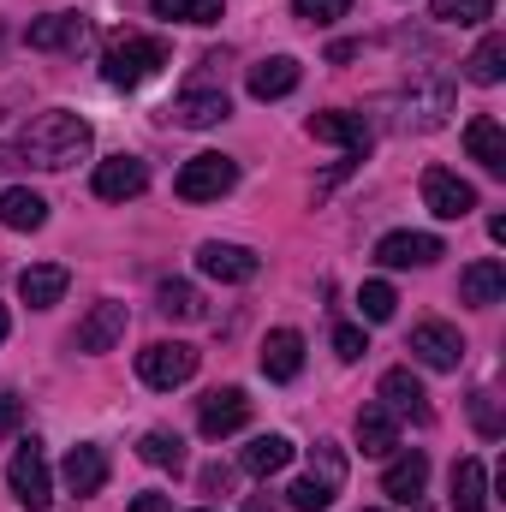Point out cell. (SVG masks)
I'll return each mask as SVG.
<instances>
[{"label": "cell", "mask_w": 506, "mask_h": 512, "mask_svg": "<svg viewBox=\"0 0 506 512\" xmlns=\"http://www.w3.org/2000/svg\"><path fill=\"white\" fill-rule=\"evenodd\" d=\"M453 512H489V471H483V459H459L453 465Z\"/></svg>", "instance_id": "26"}, {"label": "cell", "mask_w": 506, "mask_h": 512, "mask_svg": "<svg viewBox=\"0 0 506 512\" xmlns=\"http://www.w3.org/2000/svg\"><path fill=\"white\" fill-rule=\"evenodd\" d=\"M143 191H149V161L114 155V161L96 167V197L102 203H126V197H143Z\"/></svg>", "instance_id": "9"}, {"label": "cell", "mask_w": 506, "mask_h": 512, "mask_svg": "<svg viewBox=\"0 0 506 512\" xmlns=\"http://www.w3.org/2000/svg\"><path fill=\"white\" fill-rule=\"evenodd\" d=\"M423 203H429V215H441V221H465V215L477 209V185H465V179L447 173V167H429V173H423Z\"/></svg>", "instance_id": "6"}, {"label": "cell", "mask_w": 506, "mask_h": 512, "mask_svg": "<svg viewBox=\"0 0 506 512\" xmlns=\"http://www.w3.org/2000/svg\"><path fill=\"white\" fill-rule=\"evenodd\" d=\"M381 405H387L393 417H411V423H429V417H435L429 393H423V382H417L411 370H387V376H381Z\"/></svg>", "instance_id": "11"}, {"label": "cell", "mask_w": 506, "mask_h": 512, "mask_svg": "<svg viewBox=\"0 0 506 512\" xmlns=\"http://www.w3.org/2000/svg\"><path fill=\"white\" fill-rule=\"evenodd\" d=\"M465 78H471V84H501L506 78V36L501 30L477 42V54L465 60Z\"/></svg>", "instance_id": "29"}, {"label": "cell", "mask_w": 506, "mask_h": 512, "mask_svg": "<svg viewBox=\"0 0 506 512\" xmlns=\"http://www.w3.org/2000/svg\"><path fill=\"white\" fill-rule=\"evenodd\" d=\"M60 483L84 501V495H102V483H108V453L96 447V441H78L72 453H66V465H60Z\"/></svg>", "instance_id": "10"}, {"label": "cell", "mask_w": 506, "mask_h": 512, "mask_svg": "<svg viewBox=\"0 0 506 512\" xmlns=\"http://www.w3.org/2000/svg\"><path fill=\"white\" fill-rule=\"evenodd\" d=\"M286 501H292L298 512H328V507H334V489H328V483H316V477H298V483L286 489Z\"/></svg>", "instance_id": "35"}, {"label": "cell", "mask_w": 506, "mask_h": 512, "mask_svg": "<svg viewBox=\"0 0 506 512\" xmlns=\"http://www.w3.org/2000/svg\"><path fill=\"white\" fill-rule=\"evenodd\" d=\"M155 18H173V24H221V0H149Z\"/></svg>", "instance_id": "32"}, {"label": "cell", "mask_w": 506, "mask_h": 512, "mask_svg": "<svg viewBox=\"0 0 506 512\" xmlns=\"http://www.w3.org/2000/svg\"><path fill=\"white\" fill-rule=\"evenodd\" d=\"M6 483H12V495H18L24 512H48V501H54V477H48V453H42L36 435L18 441V453H12V465H6Z\"/></svg>", "instance_id": "4"}, {"label": "cell", "mask_w": 506, "mask_h": 512, "mask_svg": "<svg viewBox=\"0 0 506 512\" xmlns=\"http://www.w3.org/2000/svg\"><path fill=\"white\" fill-rule=\"evenodd\" d=\"M423 489H429V459L411 447V453H399V459L387 465V477H381V495H393L399 507H411Z\"/></svg>", "instance_id": "17"}, {"label": "cell", "mask_w": 506, "mask_h": 512, "mask_svg": "<svg viewBox=\"0 0 506 512\" xmlns=\"http://www.w3.org/2000/svg\"><path fill=\"white\" fill-rule=\"evenodd\" d=\"M137 453H143V465H155V471H179V465H185V441L167 435V429H149V435L137 441Z\"/></svg>", "instance_id": "31"}, {"label": "cell", "mask_w": 506, "mask_h": 512, "mask_svg": "<svg viewBox=\"0 0 506 512\" xmlns=\"http://www.w3.org/2000/svg\"><path fill=\"white\" fill-rule=\"evenodd\" d=\"M251 423V393L245 387H215L209 399H203V411H197V429L209 435V441H221V435H233V429H245Z\"/></svg>", "instance_id": "8"}, {"label": "cell", "mask_w": 506, "mask_h": 512, "mask_svg": "<svg viewBox=\"0 0 506 512\" xmlns=\"http://www.w3.org/2000/svg\"><path fill=\"white\" fill-rule=\"evenodd\" d=\"M233 114V102H227V90H185L179 102H173V120L179 126H191V131H203V126H221Z\"/></svg>", "instance_id": "21"}, {"label": "cell", "mask_w": 506, "mask_h": 512, "mask_svg": "<svg viewBox=\"0 0 506 512\" xmlns=\"http://www.w3.org/2000/svg\"><path fill=\"white\" fill-rule=\"evenodd\" d=\"M161 66H167V42H161V36H114L108 54H102V78H108L114 90L149 84Z\"/></svg>", "instance_id": "2"}, {"label": "cell", "mask_w": 506, "mask_h": 512, "mask_svg": "<svg viewBox=\"0 0 506 512\" xmlns=\"http://www.w3.org/2000/svg\"><path fill=\"white\" fill-rule=\"evenodd\" d=\"M155 304H161V316H173V322H197V316H203V298H197L191 280H161V286H155Z\"/></svg>", "instance_id": "30"}, {"label": "cell", "mask_w": 506, "mask_h": 512, "mask_svg": "<svg viewBox=\"0 0 506 512\" xmlns=\"http://www.w3.org/2000/svg\"><path fill=\"white\" fill-rule=\"evenodd\" d=\"M334 352H340V364H358L370 346H364V328H334Z\"/></svg>", "instance_id": "39"}, {"label": "cell", "mask_w": 506, "mask_h": 512, "mask_svg": "<svg viewBox=\"0 0 506 512\" xmlns=\"http://www.w3.org/2000/svg\"><path fill=\"white\" fill-rule=\"evenodd\" d=\"M233 185H239V161H233V155H215V149L191 155V161L179 167V179H173V191H179L185 203H215V197H227Z\"/></svg>", "instance_id": "3"}, {"label": "cell", "mask_w": 506, "mask_h": 512, "mask_svg": "<svg viewBox=\"0 0 506 512\" xmlns=\"http://www.w3.org/2000/svg\"><path fill=\"white\" fill-rule=\"evenodd\" d=\"M120 334H126V304L102 298V304L78 322V352H114V346H120Z\"/></svg>", "instance_id": "12"}, {"label": "cell", "mask_w": 506, "mask_h": 512, "mask_svg": "<svg viewBox=\"0 0 506 512\" xmlns=\"http://www.w3.org/2000/svg\"><path fill=\"white\" fill-rule=\"evenodd\" d=\"M447 114H453V90L435 78L423 96H417V90L405 96V114H399V126H405V131H435L441 120H447Z\"/></svg>", "instance_id": "20"}, {"label": "cell", "mask_w": 506, "mask_h": 512, "mask_svg": "<svg viewBox=\"0 0 506 512\" xmlns=\"http://www.w3.org/2000/svg\"><path fill=\"white\" fill-rule=\"evenodd\" d=\"M197 268L209 274V280H256V251H245V245H221V239H209L203 251H197Z\"/></svg>", "instance_id": "15"}, {"label": "cell", "mask_w": 506, "mask_h": 512, "mask_svg": "<svg viewBox=\"0 0 506 512\" xmlns=\"http://www.w3.org/2000/svg\"><path fill=\"white\" fill-rule=\"evenodd\" d=\"M18 417H24V399L0 393V435H12V429H18Z\"/></svg>", "instance_id": "41"}, {"label": "cell", "mask_w": 506, "mask_h": 512, "mask_svg": "<svg viewBox=\"0 0 506 512\" xmlns=\"http://www.w3.org/2000/svg\"><path fill=\"white\" fill-rule=\"evenodd\" d=\"M471 417H477V429H483L489 441L501 435V411H495V393H489V387H477V393H471Z\"/></svg>", "instance_id": "38"}, {"label": "cell", "mask_w": 506, "mask_h": 512, "mask_svg": "<svg viewBox=\"0 0 506 512\" xmlns=\"http://www.w3.org/2000/svg\"><path fill=\"white\" fill-rule=\"evenodd\" d=\"M459 298H465V304H483V310H489V304H501V298H506V262H501V256L471 262V268L459 274Z\"/></svg>", "instance_id": "18"}, {"label": "cell", "mask_w": 506, "mask_h": 512, "mask_svg": "<svg viewBox=\"0 0 506 512\" xmlns=\"http://www.w3.org/2000/svg\"><path fill=\"white\" fill-rule=\"evenodd\" d=\"M131 512H167V495H137V507Z\"/></svg>", "instance_id": "42"}, {"label": "cell", "mask_w": 506, "mask_h": 512, "mask_svg": "<svg viewBox=\"0 0 506 512\" xmlns=\"http://www.w3.org/2000/svg\"><path fill=\"white\" fill-rule=\"evenodd\" d=\"M370 512H381V507H370Z\"/></svg>", "instance_id": "45"}, {"label": "cell", "mask_w": 506, "mask_h": 512, "mask_svg": "<svg viewBox=\"0 0 506 512\" xmlns=\"http://www.w3.org/2000/svg\"><path fill=\"white\" fill-rule=\"evenodd\" d=\"M18 155H24L30 167L60 173V167H72V161L90 155V120H78V114H66V108L36 114V120L24 126V137H18Z\"/></svg>", "instance_id": "1"}, {"label": "cell", "mask_w": 506, "mask_h": 512, "mask_svg": "<svg viewBox=\"0 0 506 512\" xmlns=\"http://www.w3.org/2000/svg\"><path fill=\"white\" fill-rule=\"evenodd\" d=\"M292 465V441L286 435H256L251 447H245V471L251 477H274V471H286Z\"/></svg>", "instance_id": "28"}, {"label": "cell", "mask_w": 506, "mask_h": 512, "mask_svg": "<svg viewBox=\"0 0 506 512\" xmlns=\"http://www.w3.org/2000/svg\"><path fill=\"white\" fill-rule=\"evenodd\" d=\"M292 12H298V18H310V24H334V18H346V12H352V0H292Z\"/></svg>", "instance_id": "37"}, {"label": "cell", "mask_w": 506, "mask_h": 512, "mask_svg": "<svg viewBox=\"0 0 506 512\" xmlns=\"http://www.w3.org/2000/svg\"><path fill=\"white\" fill-rule=\"evenodd\" d=\"M411 358L429 364V370H459V364H465V340H459V328H447V322H417V328H411Z\"/></svg>", "instance_id": "7"}, {"label": "cell", "mask_w": 506, "mask_h": 512, "mask_svg": "<svg viewBox=\"0 0 506 512\" xmlns=\"http://www.w3.org/2000/svg\"><path fill=\"white\" fill-rule=\"evenodd\" d=\"M441 256V239L435 233H387L376 245V262L381 268H423Z\"/></svg>", "instance_id": "14"}, {"label": "cell", "mask_w": 506, "mask_h": 512, "mask_svg": "<svg viewBox=\"0 0 506 512\" xmlns=\"http://www.w3.org/2000/svg\"><path fill=\"white\" fill-rule=\"evenodd\" d=\"M495 18V0H435V24H483Z\"/></svg>", "instance_id": "33"}, {"label": "cell", "mask_w": 506, "mask_h": 512, "mask_svg": "<svg viewBox=\"0 0 506 512\" xmlns=\"http://www.w3.org/2000/svg\"><path fill=\"white\" fill-rule=\"evenodd\" d=\"M42 221H48V203H42L36 191H24V185L0 191V227H12V233H36Z\"/></svg>", "instance_id": "25"}, {"label": "cell", "mask_w": 506, "mask_h": 512, "mask_svg": "<svg viewBox=\"0 0 506 512\" xmlns=\"http://www.w3.org/2000/svg\"><path fill=\"white\" fill-rule=\"evenodd\" d=\"M393 286L387 280H364V292H358V310H364V322H387L393 316Z\"/></svg>", "instance_id": "36"}, {"label": "cell", "mask_w": 506, "mask_h": 512, "mask_svg": "<svg viewBox=\"0 0 506 512\" xmlns=\"http://www.w3.org/2000/svg\"><path fill=\"white\" fill-rule=\"evenodd\" d=\"M358 447H364L370 459H387V453L399 447V417H393V411H387L381 399L358 411Z\"/></svg>", "instance_id": "22"}, {"label": "cell", "mask_w": 506, "mask_h": 512, "mask_svg": "<svg viewBox=\"0 0 506 512\" xmlns=\"http://www.w3.org/2000/svg\"><path fill=\"white\" fill-rule=\"evenodd\" d=\"M84 42H90V18H78V12H54V18H36L30 24V48H48V54L54 48H72L78 54Z\"/></svg>", "instance_id": "16"}, {"label": "cell", "mask_w": 506, "mask_h": 512, "mask_svg": "<svg viewBox=\"0 0 506 512\" xmlns=\"http://www.w3.org/2000/svg\"><path fill=\"white\" fill-rule=\"evenodd\" d=\"M6 334H12V316H6V310H0V340H6Z\"/></svg>", "instance_id": "44"}, {"label": "cell", "mask_w": 506, "mask_h": 512, "mask_svg": "<svg viewBox=\"0 0 506 512\" xmlns=\"http://www.w3.org/2000/svg\"><path fill=\"white\" fill-rule=\"evenodd\" d=\"M245 84H251V96H256V102H280V96H292V90H298V60H292V54L256 60Z\"/></svg>", "instance_id": "19"}, {"label": "cell", "mask_w": 506, "mask_h": 512, "mask_svg": "<svg viewBox=\"0 0 506 512\" xmlns=\"http://www.w3.org/2000/svg\"><path fill=\"white\" fill-rule=\"evenodd\" d=\"M66 280H72V274H66L60 262H36V268H24V274H18V292H24V304H30V310H48V304H60V298H66Z\"/></svg>", "instance_id": "23"}, {"label": "cell", "mask_w": 506, "mask_h": 512, "mask_svg": "<svg viewBox=\"0 0 506 512\" xmlns=\"http://www.w3.org/2000/svg\"><path fill=\"white\" fill-rule=\"evenodd\" d=\"M197 346H185V340H155V346H143L137 352V376L149 387H161V393H173V387H185L197 376Z\"/></svg>", "instance_id": "5"}, {"label": "cell", "mask_w": 506, "mask_h": 512, "mask_svg": "<svg viewBox=\"0 0 506 512\" xmlns=\"http://www.w3.org/2000/svg\"><path fill=\"white\" fill-rule=\"evenodd\" d=\"M465 149H471V161H483L489 173H506V131H501V120H471L465 126Z\"/></svg>", "instance_id": "27"}, {"label": "cell", "mask_w": 506, "mask_h": 512, "mask_svg": "<svg viewBox=\"0 0 506 512\" xmlns=\"http://www.w3.org/2000/svg\"><path fill=\"white\" fill-rule=\"evenodd\" d=\"M197 483H203V495H227V489H233V471H227V465H203Z\"/></svg>", "instance_id": "40"}, {"label": "cell", "mask_w": 506, "mask_h": 512, "mask_svg": "<svg viewBox=\"0 0 506 512\" xmlns=\"http://www.w3.org/2000/svg\"><path fill=\"white\" fill-rule=\"evenodd\" d=\"M310 137H316V143H340V149H352V155L370 149V126H364L358 114H310Z\"/></svg>", "instance_id": "24"}, {"label": "cell", "mask_w": 506, "mask_h": 512, "mask_svg": "<svg viewBox=\"0 0 506 512\" xmlns=\"http://www.w3.org/2000/svg\"><path fill=\"white\" fill-rule=\"evenodd\" d=\"M310 477H316V483H328V489H340V483H346V459H340V447H334V441H316V447H310Z\"/></svg>", "instance_id": "34"}, {"label": "cell", "mask_w": 506, "mask_h": 512, "mask_svg": "<svg viewBox=\"0 0 506 512\" xmlns=\"http://www.w3.org/2000/svg\"><path fill=\"white\" fill-rule=\"evenodd\" d=\"M245 512H280V507H274L268 495H251V501H245Z\"/></svg>", "instance_id": "43"}, {"label": "cell", "mask_w": 506, "mask_h": 512, "mask_svg": "<svg viewBox=\"0 0 506 512\" xmlns=\"http://www.w3.org/2000/svg\"><path fill=\"white\" fill-rule=\"evenodd\" d=\"M298 370H304V334L298 328H274L262 340V376L268 382H298Z\"/></svg>", "instance_id": "13"}, {"label": "cell", "mask_w": 506, "mask_h": 512, "mask_svg": "<svg viewBox=\"0 0 506 512\" xmlns=\"http://www.w3.org/2000/svg\"><path fill=\"white\" fill-rule=\"evenodd\" d=\"M203 512H209V507H203Z\"/></svg>", "instance_id": "46"}]
</instances>
